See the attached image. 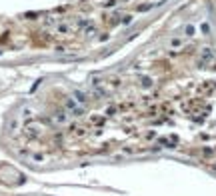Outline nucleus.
Listing matches in <instances>:
<instances>
[{
    "label": "nucleus",
    "mask_w": 216,
    "mask_h": 196,
    "mask_svg": "<svg viewBox=\"0 0 216 196\" xmlns=\"http://www.w3.org/2000/svg\"><path fill=\"white\" fill-rule=\"evenodd\" d=\"M122 22H124V24H130V22H132V16H122Z\"/></svg>",
    "instance_id": "10"
},
{
    "label": "nucleus",
    "mask_w": 216,
    "mask_h": 196,
    "mask_svg": "<svg viewBox=\"0 0 216 196\" xmlns=\"http://www.w3.org/2000/svg\"><path fill=\"white\" fill-rule=\"evenodd\" d=\"M142 88H146V90L152 88V80L150 78H142Z\"/></svg>",
    "instance_id": "5"
},
{
    "label": "nucleus",
    "mask_w": 216,
    "mask_h": 196,
    "mask_svg": "<svg viewBox=\"0 0 216 196\" xmlns=\"http://www.w3.org/2000/svg\"><path fill=\"white\" fill-rule=\"evenodd\" d=\"M192 32H194V26H186V34H188V36H190V34H192Z\"/></svg>",
    "instance_id": "11"
},
{
    "label": "nucleus",
    "mask_w": 216,
    "mask_h": 196,
    "mask_svg": "<svg viewBox=\"0 0 216 196\" xmlns=\"http://www.w3.org/2000/svg\"><path fill=\"white\" fill-rule=\"evenodd\" d=\"M64 120H66L64 112H58V114H56V122H64Z\"/></svg>",
    "instance_id": "9"
},
{
    "label": "nucleus",
    "mask_w": 216,
    "mask_h": 196,
    "mask_svg": "<svg viewBox=\"0 0 216 196\" xmlns=\"http://www.w3.org/2000/svg\"><path fill=\"white\" fill-rule=\"evenodd\" d=\"M56 30H58L60 34H66V32L70 30V26H68V24H58V28H56Z\"/></svg>",
    "instance_id": "4"
},
{
    "label": "nucleus",
    "mask_w": 216,
    "mask_h": 196,
    "mask_svg": "<svg viewBox=\"0 0 216 196\" xmlns=\"http://www.w3.org/2000/svg\"><path fill=\"white\" fill-rule=\"evenodd\" d=\"M212 58H214V52H212L210 48H204V52H202V56H200V62H198V64H200V66H202V64H208Z\"/></svg>",
    "instance_id": "2"
},
{
    "label": "nucleus",
    "mask_w": 216,
    "mask_h": 196,
    "mask_svg": "<svg viewBox=\"0 0 216 196\" xmlns=\"http://www.w3.org/2000/svg\"><path fill=\"white\" fill-rule=\"evenodd\" d=\"M66 108H70V112H72L74 116H80V114H82V106H76L72 98H68V100H66Z\"/></svg>",
    "instance_id": "1"
},
{
    "label": "nucleus",
    "mask_w": 216,
    "mask_h": 196,
    "mask_svg": "<svg viewBox=\"0 0 216 196\" xmlns=\"http://www.w3.org/2000/svg\"><path fill=\"white\" fill-rule=\"evenodd\" d=\"M86 34H88V36H94V34H96V28H94V26H88V28H86Z\"/></svg>",
    "instance_id": "8"
},
{
    "label": "nucleus",
    "mask_w": 216,
    "mask_h": 196,
    "mask_svg": "<svg viewBox=\"0 0 216 196\" xmlns=\"http://www.w3.org/2000/svg\"><path fill=\"white\" fill-rule=\"evenodd\" d=\"M116 4H118L116 0H108V2H104V6H106V8H114Z\"/></svg>",
    "instance_id": "7"
},
{
    "label": "nucleus",
    "mask_w": 216,
    "mask_h": 196,
    "mask_svg": "<svg viewBox=\"0 0 216 196\" xmlns=\"http://www.w3.org/2000/svg\"><path fill=\"white\" fill-rule=\"evenodd\" d=\"M74 98H76V100H78L82 106H86V104H88V96H86L82 90H76V92H74Z\"/></svg>",
    "instance_id": "3"
},
{
    "label": "nucleus",
    "mask_w": 216,
    "mask_h": 196,
    "mask_svg": "<svg viewBox=\"0 0 216 196\" xmlns=\"http://www.w3.org/2000/svg\"><path fill=\"white\" fill-rule=\"evenodd\" d=\"M170 44H172L174 48H180V46H182V40H180V38H172V40H170Z\"/></svg>",
    "instance_id": "6"
}]
</instances>
